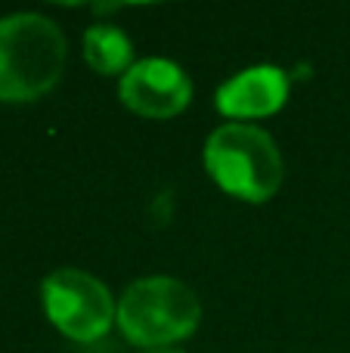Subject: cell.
Here are the masks:
<instances>
[{
  "mask_svg": "<svg viewBox=\"0 0 350 353\" xmlns=\"http://www.w3.org/2000/svg\"><path fill=\"white\" fill-rule=\"evenodd\" d=\"M68 43L62 28L41 12L0 19V103H34L59 84Z\"/></svg>",
  "mask_w": 350,
  "mask_h": 353,
  "instance_id": "6da1fadb",
  "label": "cell"
},
{
  "mask_svg": "<svg viewBox=\"0 0 350 353\" xmlns=\"http://www.w3.org/2000/svg\"><path fill=\"white\" fill-rule=\"evenodd\" d=\"M205 171L227 195L264 205L279 192L285 176L276 140L258 124H220L205 143Z\"/></svg>",
  "mask_w": 350,
  "mask_h": 353,
  "instance_id": "7a4b0ae2",
  "label": "cell"
},
{
  "mask_svg": "<svg viewBox=\"0 0 350 353\" xmlns=\"http://www.w3.org/2000/svg\"><path fill=\"white\" fill-rule=\"evenodd\" d=\"M202 323V301L174 276H143L118 298L115 325L130 344L143 350L174 347Z\"/></svg>",
  "mask_w": 350,
  "mask_h": 353,
  "instance_id": "3957f363",
  "label": "cell"
},
{
  "mask_svg": "<svg viewBox=\"0 0 350 353\" xmlns=\"http://www.w3.org/2000/svg\"><path fill=\"white\" fill-rule=\"evenodd\" d=\"M41 304L47 319L65 338L93 344L115 325L118 301L93 273L78 267L53 270L41 282Z\"/></svg>",
  "mask_w": 350,
  "mask_h": 353,
  "instance_id": "277c9868",
  "label": "cell"
},
{
  "mask_svg": "<svg viewBox=\"0 0 350 353\" xmlns=\"http://www.w3.org/2000/svg\"><path fill=\"white\" fill-rule=\"evenodd\" d=\"M118 97L134 115L167 121L192 103V81L171 59H140L121 78Z\"/></svg>",
  "mask_w": 350,
  "mask_h": 353,
  "instance_id": "5b68a950",
  "label": "cell"
},
{
  "mask_svg": "<svg viewBox=\"0 0 350 353\" xmlns=\"http://www.w3.org/2000/svg\"><path fill=\"white\" fill-rule=\"evenodd\" d=\"M289 74L276 65H251L245 72L233 74L227 84L217 90L214 105L220 115L233 121H258L270 118L289 99Z\"/></svg>",
  "mask_w": 350,
  "mask_h": 353,
  "instance_id": "8992f818",
  "label": "cell"
},
{
  "mask_svg": "<svg viewBox=\"0 0 350 353\" xmlns=\"http://www.w3.org/2000/svg\"><path fill=\"white\" fill-rule=\"evenodd\" d=\"M84 59L96 74H127L134 68V43L118 25L96 22L84 31Z\"/></svg>",
  "mask_w": 350,
  "mask_h": 353,
  "instance_id": "52a82bcc",
  "label": "cell"
},
{
  "mask_svg": "<svg viewBox=\"0 0 350 353\" xmlns=\"http://www.w3.org/2000/svg\"><path fill=\"white\" fill-rule=\"evenodd\" d=\"M140 353H183V350H177V347H155V350H140Z\"/></svg>",
  "mask_w": 350,
  "mask_h": 353,
  "instance_id": "ba28073f",
  "label": "cell"
}]
</instances>
